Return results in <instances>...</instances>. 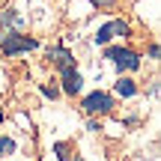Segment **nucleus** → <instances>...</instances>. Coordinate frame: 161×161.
I'll return each instance as SVG.
<instances>
[{"label":"nucleus","mask_w":161,"mask_h":161,"mask_svg":"<svg viewBox=\"0 0 161 161\" xmlns=\"http://www.w3.org/2000/svg\"><path fill=\"white\" fill-rule=\"evenodd\" d=\"M104 57L114 60L119 72H137V69H140V57L131 51V48H108Z\"/></svg>","instance_id":"nucleus-1"},{"label":"nucleus","mask_w":161,"mask_h":161,"mask_svg":"<svg viewBox=\"0 0 161 161\" xmlns=\"http://www.w3.org/2000/svg\"><path fill=\"white\" fill-rule=\"evenodd\" d=\"M0 48H3L6 57H15V54H21V51H36L39 42L30 39V36H21V33H9V36H3Z\"/></svg>","instance_id":"nucleus-2"},{"label":"nucleus","mask_w":161,"mask_h":161,"mask_svg":"<svg viewBox=\"0 0 161 161\" xmlns=\"http://www.w3.org/2000/svg\"><path fill=\"white\" fill-rule=\"evenodd\" d=\"M80 108H84L86 114H110V108H114V96H108V92H90Z\"/></svg>","instance_id":"nucleus-3"},{"label":"nucleus","mask_w":161,"mask_h":161,"mask_svg":"<svg viewBox=\"0 0 161 161\" xmlns=\"http://www.w3.org/2000/svg\"><path fill=\"white\" fill-rule=\"evenodd\" d=\"M116 36H128V24L122 21V18L108 21L104 27H98V33H96V45H108V42L116 39Z\"/></svg>","instance_id":"nucleus-4"},{"label":"nucleus","mask_w":161,"mask_h":161,"mask_svg":"<svg viewBox=\"0 0 161 161\" xmlns=\"http://www.w3.org/2000/svg\"><path fill=\"white\" fill-rule=\"evenodd\" d=\"M60 72H63V92H66V96H78L80 86H84V78L75 72V66L69 63V66H63Z\"/></svg>","instance_id":"nucleus-5"},{"label":"nucleus","mask_w":161,"mask_h":161,"mask_svg":"<svg viewBox=\"0 0 161 161\" xmlns=\"http://www.w3.org/2000/svg\"><path fill=\"white\" fill-rule=\"evenodd\" d=\"M134 92H137V86H134V80H131V78H119V80H116V96L131 98Z\"/></svg>","instance_id":"nucleus-6"},{"label":"nucleus","mask_w":161,"mask_h":161,"mask_svg":"<svg viewBox=\"0 0 161 161\" xmlns=\"http://www.w3.org/2000/svg\"><path fill=\"white\" fill-rule=\"evenodd\" d=\"M48 57H51L54 63L60 66V69H63V66H69V63H72V54L66 51V48H51V51H48Z\"/></svg>","instance_id":"nucleus-7"},{"label":"nucleus","mask_w":161,"mask_h":161,"mask_svg":"<svg viewBox=\"0 0 161 161\" xmlns=\"http://www.w3.org/2000/svg\"><path fill=\"white\" fill-rule=\"evenodd\" d=\"M0 24H9V27H24V18L18 15L15 9H6L3 15H0Z\"/></svg>","instance_id":"nucleus-8"},{"label":"nucleus","mask_w":161,"mask_h":161,"mask_svg":"<svg viewBox=\"0 0 161 161\" xmlns=\"http://www.w3.org/2000/svg\"><path fill=\"white\" fill-rule=\"evenodd\" d=\"M15 152V140L12 137H0V155H12Z\"/></svg>","instance_id":"nucleus-9"},{"label":"nucleus","mask_w":161,"mask_h":161,"mask_svg":"<svg viewBox=\"0 0 161 161\" xmlns=\"http://www.w3.org/2000/svg\"><path fill=\"white\" fill-rule=\"evenodd\" d=\"M54 152H57L60 161H69V146H66V143H57V146H54Z\"/></svg>","instance_id":"nucleus-10"},{"label":"nucleus","mask_w":161,"mask_h":161,"mask_svg":"<svg viewBox=\"0 0 161 161\" xmlns=\"http://www.w3.org/2000/svg\"><path fill=\"white\" fill-rule=\"evenodd\" d=\"M42 96H48V98H57V90H54V86H42Z\"/></svg>","instance_id":"nucleus-11"},{"label":"nucleus","mask_w":161,"mask_h":161,"mask_svg":"<svg viewBox=\"0 0 161 161\" xmlns=\"http://www.w3.org/2000/svg\"><path fill=\"white\" fill-rule=\"evenodd\" d=\"M96 3H102V6H108V3H114V0H96Z\"/></svg>","instance_id":"nucleus-12"},{"label":"nucleus","mask_w":161,"mask_h":161,"mask_svg":"<svg viewBox=\"0 0 161 161\" xmlns=\"http://www.w3.org/2000/svg\"><path fill=\"white\" fill-rule=\"evenodd\" d=\"M75 161H80V158H75Z\"/></svg>","instance_id":"nucleus-13"}]
</instances>
